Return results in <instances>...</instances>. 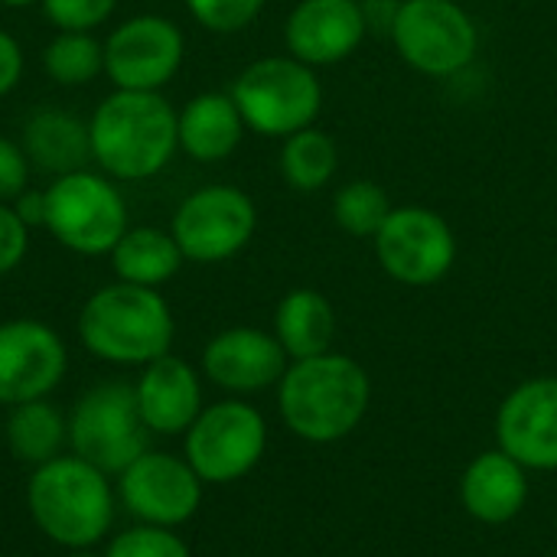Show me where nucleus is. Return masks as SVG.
I'll return each instance as SVG.
<instances>
[{"label": "nucleus", "instance_id": "28", "mask_svg": "<svg viewBox=\"0 0 557 557\" xmlns=\"http://www.w3.org/2000/svg\"><path fill=\"white\" fill-rule=\"evenodd\" d=\"M104 557H193V552L176 535V529L134 522L131 529L108 539Z\"/></svg>", "mask_w": 557, "mask_h": 557}, {"label": "nucleus", "instance_id": "31", "mask_svg": "<svg viewBox=\"0 0 557 557\" xmlns=\"http://www.w3.org/2000/svg\"><path fill=\"white\" fill-rule=\"evenodd\" d=\"M29 251V228L20 222L10 202H0V277L16 271Z\"/></svg>", "mask_w": 557, "mask_h": 557}, {"label": "nucleus", "instance_id": "20", "mask_svg": "<svg viewBox=\"0 0 557 557\" xmlns=\"http://www.w3.org/2000/svg\"><path fill=\"white\" fill-rule=\"evenodd\" d=\"M245 131V117L228 91H202L180 111V150L196 163L232 157Z\"/></svg>", "mask_w": 557, "mask_h": 557}, {"label": "nucleus", "instance_id": "38", "mask_svg": "<svg viewBox=\"0 0 557 557\" xmlns=\"http://www.w3.org/2000/svg\"><path fill=\"white\" fill-rule=\"evenodd\" d=\"M362 3H366V0H362Z\"/></svg>", "mask_w": 557, "mask_h": 557}, {"label": "nucleus", "instance_id": "18", "mask_svg": "<svg viewBox=\"0 0 557 557\" xmlns=\"http://www.w3.org/2000/svg\"><path fill=\"white\" fill-rule=\"evenodd\" d=\"M134 398L147 431L157 437L186 434L206 408L199 372L173 352L140 369V379L134 382Z\"/></svg>", "mask_w": 557, "mask_h": 557}, {"label": "nucleus", "instance_id": "34", "mask_svg": "<svg viewBox=\"0 0 557 557\" xmlns=\"http://www.w3.org/2000/svg\"><path fill=\"white\" fill-rule=\"evenodd\" d=\"M10 206H13V212L20 215V222H23L26 228H42V222H46V189H42V193L23 189Z\"/></svg>", "mask_w": 557, "mask_h": 557}, {"label": "nucleus", "instance_id": "23", "mask_svg": "<svg viewBox=\"0 0 557 557\" xmlns=\"http://www.w3.org/2000/svg\"><path fill=\"white\" fill-rule=\"evenodd\" d=\"M183 251L173 238V232L163 228H127L121 242L111 248V268L117 281L137 284V287H160L176 277L183 268Z\"/></svg>", "mask_w": 557, "mask_h": 557}, {"label": "nucleus", "instance_id": "22", "mask_svg": "<svg viewBox=\"0 0 557 557\" xmlns=\"http://www.w3.org/2000/svg\"><path fill=\"white\" fill-rule=\"evenodd\" d=\"M274 336L290 362L330 352L336 336L333 304L313 287H297L284 294L274 310Z\"/></svg>", "mask_w": 557, "mask_h": 557}, {"label": "nucleus", "instance_id": "29", "mask_svg": "<svg viewBox=\"0 0 557 557\" xmlns=\"http://www.w3.org/2000/svg\"><path fill=\"white\" fill-rule=\"evenodd\" d=\"M186 7L209 33H242L258 20L264 0H186Z\"/></svg>", "mask_w": 557, "mask_h": 557}, {"label": "nucleus", "instance_id": "2", "mask_svg": "<svg viewBox=\"0 0 557 557\" xmlns=\"http://www.w3.org/2000/svg\"><path fill=\"white\" fill-rule=\"evenodd\" d=\"M26 509L33 525L59 548H95L111 535L117 493L108 473L75 454H59L33 467L26 480Z\"/></svg>", "mask_w": 557, "mask_h": 557}, {"label": "nucleus", "instance_id": "10", "mask_svg": "<svg viewBox=\"0 0 557 557\" xmlns=\"http://www.w3.org/2000/svg\"><path fill=\"white\" fill-rule=\"evenodd\" d=\"M258 228V209L255 199L238 186H202L189 193L173 222L170 232L183 251L186 261L196 264H222L248 248Z\"/></svg>", "mask_w": 557, "mask_h": 557}, {"label": "nucleus", "instance_id": "14", "mask_svg": "<svg viewBox=\"0 0 557 557\" xmlns=\"http://www.w3.org/2000/svg\"><path fill=\"white\" fill-rule=\"evenodd\" d=\"M69 369L62 336L39 320L0 323V405L49 398Z\"/></svg>", "mask_w": 557, "mask_h": 557}, {"label": "nucleus", "instance_id": "32", "mask_svg": "<svg viewBox=\"0 0 557 557\" xmlns=\"http://www.w3.org/2000/svg\"><path fill=\"white\" fill-rule=\"evenodd\" d=\"M29 180V157L26 150L0 134V202H13Z\"/></svg>", "mask_w": 557, "mask_h": 557}, {"label": "nucleus", "instance_id": "6", "mask_svg": "<svg viewBox=\"0 0 557 557\" xmlns=\"http://www.w3.org/2000/svg\"><path fill=\"white\" fill-rule=\"evenodd\" d=\"M42 228H49V235L75 255H111V248L131 228L127 202L111 176L75 170L49 183Z\"/></svg>", "mask_w": 557, "mask_h": 557}, {"label": "nucleus", "instance_id": "30", "mask_svg": "<svg viewBox=\"0 0 557 557\" xmlns=\"http://www.w3.org/2000/svg\"><path fill=\"white\" fill-rule=\"evenodd\" d=\"M39 7L62 33H95L114 13L117 0H39Z\"/></svg>", "mask_w": 557, "mask_h": 557}, {"label": "nucleus", "instance_id": "37", "mask_svg": "<svg viewBox=\"0 0 557 557\" xmlns=\"http://www.w3.org/2000/svg\"><path fill=\"white\" fill-rule=\"evenodd\" d=\"M228 557H248V555H228Z\"/></svg>", "mask_w": 557, "mask_h": 557}, {"label": "nucleus", "instance_id": "39", "mask_svg": "<svg viewBox=\"0 0 557 557\" xmlns=\"http://www.w3.org/2000/svg\"><path fill=\"white\" fill-rule=\"evenodd\" d=\"M555 557H557V555H555Z\"/></svg>", "mask_w": 557, "mask_h": 557}, {"label": "nucleus", "instance_id": "25", "mask_svg": "<svg viewBox=\"0 0 557 557\" xmlns=\"http://www.w3.org/2000/svg\"><path fill=\"white\" fill-rule=\"evenodd\" d=\"M339 166L336 140L317 127H304L290 137H284L281 147V176L297 193H317L323 189Z\"/></svg>", "mask_w": 557, "mask_h": 557}, {"label": "nucleus", "instance_id": "24", "mask_svg": "<svg viewBox=\"0 0 557 557\" xmlns=\"http://www.w3.org/2000/svg\"><path fill=\"white\" fill-rule=\"evenodd\" d=\"M7 450L16 463L42 467L69 447V418L49 398L13 405L3 424Z\"/></svg>", "mask_w": 557, "mask_h": 557}, {"label": "nucleus", "instance_id": "8", "mask_svg": "<svg viewBox=\"0 0 557 557\" xmlns=\"http://www.w3.org/2000/svg\"><path fill=\"white\" fill-rule=\"evenodd\" d=\"M268 450L264 414L242 401L225 398L206 405L183 434V457L206 486H225L245 480Z\"/></svg>", "mask_w": 557, "mask_h": 557}, {"label": "nucleus", "instance_id": "4", "mask_svg": "<svg viewBox=\"0 0 557 557\" xmlns=\"http://www.w3.org/2000/svg\"><path fill=\"white\" fill-rule=\"evenodd\" d=\"M176 320L157 287L114 281L95 290L78 313L82 346L108 366H150L170 356Z\"/></svg>", "mask_w": 557, "mask_h": 557}, {"label": "nucleus", "instance_id": "26", "mask_svg": "<svg viewBox=\"0 0 557 557\" xmlns=\"http://www.w3.org/2000/svg\"><path fill=\"white\" fill-rule=\"evenodd\" d=\"M42 69L55 85H88L104 72V42L95 33H55L42 49Z\"/></svg>", "mask_w": 557, "mask_h": 557}, {"label": "nucleus", "instance_id": "5", "mask_svg": "<svg viewBox=\"0 0 557 557\" xmlns=\"http://www.w3.org/2000/svg\"><path fill=\"white\" fill-rule=\"evenodd\" d=\"M245 127L261 137H290L323 111V85L317 72L294 55H264L245 65L228 91Z\"/></svg>", "mask_w": 557, "mask_h": 557}, {"label": "nucleus", "instance_id": "17", "mask_svg": "<svg viewBox=\"0 0 557 557\" xmlns=\"http://www.w3.org/2000/svg\"><path fill=\"white\" fill-rule=\"evenodd\" d=\"M369 29L362 0H300L284 23L287 55L317 65H336L349 59Z\"/></svg>", "mask_w": 557, "mask_h": 557}, {"label": "nucleus", "instance_id": "11", "mask_svg": "<svg viewBox=\"0 0 557 557\" xmlns=\"http://www.w3.org/2000/svg\"><path fill=\"white\" fill-rule=\"evenodd\" d=\"M382 271L405 287H431L444 281L457 261V235L450 222L428 206H395L375 235Z\"/></svg>", "mask_w": 557, "mask_h": 557}, {"label": "nucleus", "instance_id": "27", "mask_svg": "<svg viewBox=\"0 0 557 557\" xmlns=\"http://www.w3.org/2000/svg\"><path fill=\"white\" fill-rule=\"evenodd\" d=\"M388 193L372 180H352L333 196V219L352 238H375L385 219L392 215Z\"/></svg>", "mask_w": 557, "mask_h": 557}, {"label": "nucleus", "instance_id": "13", "mask_svg": "<svg viewBox=\"0 0 557 557\" xmlns=\"http://www.w3.org/2000/svg\"><path fill=\"white\" fill-rule=\"evenodd\" d=\"M183 29L157 13L124 20L104 39V75L124 91H160L183 65Z\"/></svg>", "mask_w": 557, "mask_h": 557}, {"label": "nucleus", "instance_id": "9", "mask_svg": "<svg viewBox=\"0 0 557 557\" xmlns=\"http://www.w3.org/2000/svg\"><path fill=\"white\" fill-rule=\"evenodd\" d=\"M398 55L424 75L463 72L480 52V26L457 0H405L392 16Z\"/></svg>", "mask_w": 557, "mask_h": 557}, {"label": "nucleus", "instance_id": "15", "mask_svg": "<svg viewBox=\"0 0 557 557\" xmlns=\"http://www.w3.org/2000/svg\"><path fill=\"white\" fill-rule=\"evenodd\" d=\"M496 444L525 470H557V375L516 385L496 411Z\"/></svg>", "mask_w": 557, "mask_h": 557}, {"label": "nucleus", "instance_id": "16", "mask_svg": "<svg viewBox=\"0 0 557 557\" xmlns=\"http://www.w3.org/2000/svg\"><path fill=\"white\" fill-rule=\"evenodd\" d=\"M290 359L274 333L258 326H232L215 333L202 349V375L232 395L274 388Z\"/></svg>", "mask_w": 557, "mask_h": 557}, {"label": "nucleus", "instance_id": "21", "mask_svg": "<svg viewBox=\"0 0 557 557\" xmlns=\"http://www.w3.org/2000/svg\"><path fill=\"white\" fill-rule=\"evenodd\" d=\"M23 150L29 157V166L52 176H65L85 170V163L91 160V134L88 124L75 114L42 108L23 127Z\"/></svg>", "mask_w": 557, "mask_h": 557}, {"label": "nucleus", "instance_id": "7", "mask_svg": "<svg viewBox=\"0 0 557 557\" xmlns=\"http://www.w3.org/2000/svg\"><path fill=\"white\" fill-rule=\"evenodd\" d=\"M144 450H150V431L137 411L134 385L101 382L78 398L69 414V454L117 476Z\"/></svg>", "mask_w": 557, "mask_h": 557}, {"label": "nucleus", "instance_id": "19", "mask_svg": "<svg viewBox=\"0 0 557 557\" xmlns=\"http://www.w3.org/2000/svg\"><path fill=\"white\" fill-rule=\"evenodd\" d=\"M460 503L483 525L512 522L529 503V470L506 450H486L460 476Z\"/></svg>", "mask_w": 557, "mask_h": 557}, {"label": "nucleus", "instance_id": "36", "mask_svg": "<svg viewBox=\"0 0 557 557\" xmlns=\"http://www.w3.org/2000/svg\"><path fill=\"white\" fill-rule=\"evenodd\" d=\"M3 7H33V3H39V0H0Z\"/></svg>", "mask_w": 557, "mask_h": 557}, {"label": "nucleus", "instance_id": "33", "mask_svg": "<svg viewBox=\"0 0 557 557\" xmlns=\"http://www.w3.org/2000/svg\"><path fill=\"white\" fill-rule=\"evenodd\" d=\"M20 78H23V49L7 29H0V98L10 95L20 85Z\"/></svg>", "mask_w": 557, "mask_h": 557}, {"label": "nucleus", "instance_id": "35", "mask_svg": "<svg viewBox=\"0 0 557 557\" xmlns=\"http://www.w3.org/2000/svg\"><path fill=\"white\" fill-rule=\"evenodd\" d=\"M65 557H104V555H98L95 548H78V552H65Z\"/></svg>", "mask_w": 557, "mask_h": 557}, {"label": "nucleus", "instance_id": "12", "mask_svg": "<svg viewBox=\"0 0 557 557\" xmlns=\"http://www.w3.org/2000/svg\"><path fill=\"white\" fill-rule=\"evenodd\" d=\"M206 483L186 457L166 450H144L127 470L114 476L117 506L144 525L180 529L202 506Z\"/></svg>", "mask_w": 557, "mask_h": 557}, {"label": "nucleus", "instance_id": "3", "mask_svg": "<svg viewBox=\"0 0 557 557\" xmlns=\"http://www.w3.org/2000/svg\"><path fill=\"white\" fill-rule=\"evenodd\" d=\"M372 401L369 372L339 352L297 359L277 382V408L290 434L307 444H336L349 437Z\"/></svg>", "mask_w": 557, "mask_h": 557}, {"label": "nucleus", "instance_id": "1", "mask_svg": "<svg viewBox=\"0 0 557 557\" xmlns=\"http://www.w3.org/2000/svg\"><path fill=\"white\" fill-rule=\"evenodd\" d=\"M91 160L104 176L140 183L170 166L180 150V111L160 91L114 88L88 121Z\"/></svg>", "mask_w": 557, "mask_h": 557}]
</instances>
